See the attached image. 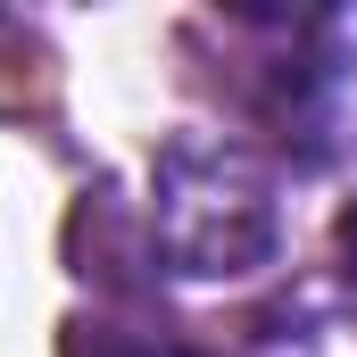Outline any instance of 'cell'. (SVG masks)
<instances>
[{
    "label": "cell",
    "instance_id": "6da1fadb",
    "mask_svg": "<svg viewBox=\"0 0 357 357\" xmlns=\"http://www.w3.org/2000/svg\"><path fill=\"white\" fill-rule=\"evenodd\" d=\"M150 233L183 282H233V274L274 266L282 250L274 167L241 142H199V133L167 142L150 175Z\"/></svg>",
    "mask_w": 357,
    "mask_h": 357
},
{
    "label": "cell",
    "instance_id": "7a4b0ae2",
    "mask_svg": "<svg viewBox=\"0 0 357 357\" xmlns=\"http://www.w3.org/2000/svg\"><path fill=\"white\" fill-rule=\"evenodd\" d=\"M67 357H199V349H175V341H133V333H108V324H75V333H67Z\"/></svg>",
    "mask_w": 357,
    "mask_h": 357
}]
</instances>
